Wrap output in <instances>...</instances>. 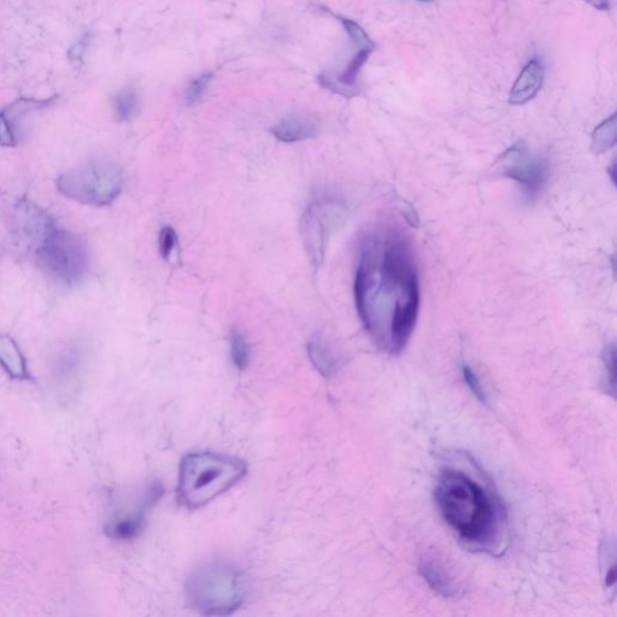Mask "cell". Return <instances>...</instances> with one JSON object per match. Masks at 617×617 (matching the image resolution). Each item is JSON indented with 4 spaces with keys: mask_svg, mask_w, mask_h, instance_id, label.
<instances>
[{
    "mask_svg": "<svg viewBox=\"0 0 617 617\" xmlns=\"http://www.w3.org/2000/svg\"><path fill=\"white\" fill-rule=\"evenodd\" d=\"M358 315L376 344L399 354L408 345L420 309L419 276L413 249L395 228L363 245L355 278Z\"/></svg>",
    "mask_w": 617,
    "mask_h": 617,
    "instance_id": "obj_1",
    "label": "cell"
},
{
    "mask_svg": "<svg viewBox=\"0 0 617 617\" xmlns=\"http://www.w3.org/2000/svg\"><path fill=\"white\" fill-rule=\"evenodd\" d=\"M436 499L440 514L464 542L487 546L498 537L502 509L489 492L460 470L439 478Z\"/></svg>",
    "mask_w": 617,
    "mask_h": 617,
    "instance_id": "obj_2",
    "label": "cell"
},
{
    "mask_svg": "<svg viewBox=\"0 0 617 617\" xmlns=\"http://www.w3.org/2000/svg\"><path fill=\"white\" fill-rule=\"evenodd\" d=\"M246 472V463L238 457L191 452L180 464L179 501L190 510L202 508L237 485Z\"/></svg>",
    "mask_w": 617,
    "mask_h": 617,
    "instance_id": "obj_3",
    "label": "cell"
},
{
    "mask_svg": "<svg viewBox=\"0 0 617 617\" xmlns=\"http://www.w3.org/2000/svg\"><path fill=\"white\" fill-rule=\"evenodd\" d=\"M188 601L199 613L227 616L242 607L248 596L245 574L226 561L202 564L187 579Z\"/></svg>",
    "mask_w": 617,
    "mask_h": 617,
    "instance_id": "obj_4",
    "label": "cell"
},
{
    "mask_svg": "<svg viewBox=\"0 0 617 617\" xmlns=\"http://www.w3.org/2000/svg\"><path fill=\"white\" fill-rule=\"evenodd\" d=\"M125 184L123 170L114 161L98 158L68 170L57 179L61 195L90 207L103 208L113 204Z\"/></svg>",
    "mask_w": 617,
    "mask_h": 617,
    "instance_id": "obj_5",
    "label": "cell"
},
{
    "mask_svg": "<svg viewBox=\"0 0 617 617\" xmlns=\"http://www.w3.org/2000/svg\"><path fill=\"white\" fill-rule=\"evenodd\" d=\"M37 255L47 273L67 285H76L84 279L90 264L84 240L56 225L40 240Z\"/></svg>",
    "mask_w": 617,
    "mask_h": 617,
    "instance_id": "obj_6",
    "label": "cell"
},
{
    "mask_svg": "<svg viewBox=\"0 0 617 617\" xmlns=\"http://www.w3.org/2000/svg\"><path fill=\"white\" fill-rule=\"evenodd\" d=\"M343 216V205L331 199L316 201L305 209L301 220V233L305 252L315 270L322 266L332 227L342 220Z\"/></svg>",
    "mask_w": 617,
    "mask_h": 617,
    "instance_id": "obj_7",
    "label": "cell"
},
{
    "mask_svg": "<svg viewBox=\"0 0 617 617\" xmlns=\"http://www.w3.org/2000/svg\"><path fill=\"white\" fill-rule=\"evenodd\" d=\"M499 167L504 176L516 181L530 197L538 195L549 179L548 161L521 141L504 151Z\"/></svg>",
    "mask_w": 617,
    "mask_h": 617,
    "instance_id": "obj_8",
    "label": "cell"
},
{
    "mask_svg": "<svg viewBox=\"0 0 617 617\" xmlns=\"http://www.w3.org/2000/svg\"><path fill=\"white\" fill-rule=\"evenodd\" d=\"M340 21H342L345 31L349 33L351 40L356 44V55L343 72L337 75V78H329V76L323 75L320 80L322 86L329 88V90L346 97H352L357 93L358 75H360L364 63L368 61V57L374 51L375 44L356 22L346 19Z\"/></svg>",
    "mask_w": 617,
    "mask_h": 617,
    "instance_id": "obj_9",
    "label": "cell"
},
{
    "mask_svg": "<svg viewBox=\"0 0 617 617\" xmlns=\"http://www.w3.org/2000/svg\"><path fill=\"white\" fill-rule=\"evenodd\" d=\"M162 495L163 487L158 481L146 486L137 509L116 516L105 528V533L116 540H131L138 537L145 526V516L148 514V510L160 501Z\"/></svg>",
    "mask_w": 617,
    "mask_h": 617,
    "instance_id": "obj_10",
    "label": "cell"
},
{
    "mask_svg": "<svg viewBox=\"0 0 617 617\" xmlns=\"http://www.w3.org/2000/svg\"><path fill=\"white\" fill-rule=\"evenodd\" d=\"M55 99V97L49 99L22 97L8 105L0 113V145L5 146V148H14L19 144L21 125L26 116L33 111L49 107Z\"/></svg>",
    "mask_w": 617,
    "mask_h": 617,
    "instance_id": "obj_11",
    "label": "cell"
},
{
    "mask_svg": "<svg viewBox=\"0 0 617 617\" xmlns=\"http://www.w3.org/2000/svg\"><path fill=\"white\" fill-rule=\"evenodd\" d=\"M16 220L20 233L26 239L31 240L35 248L44 235L55 226L54 220L46 214V211L28 201H21L19 207L16 208Z\"/></svg>",
    "mask_w": 617,
    "mask_h": 617,
    "instance_id": "obj_12",
    "label": "cell"
},
{
    "mask_svg": "<svg viewBox=\"0 0 617 617\" xmlns=\"http://www.w3.org/2000/svg\"><path fill=\"white\" fill-rule=\"evenodd\" d=\"M320 132V120L313 115H296L287 117L270 129L274 138L282 143H298L313 139Z\"/></svg>",
    "mask_w": 617,
    "mask_h": 617,
    "instance_id": "obj_13",
    "label": "cell"
},
{
    "mask_svg": "<svg viewBox=\"0 0 617 617\" xmlns=\"http://www.w3.org/2000/svg\"><path fill=\"white\" fill-rule=\"evenodd\" d=\"M544 81L543 63L534 58L522 69L513 90L510 92L509 103L513 105L526 104L537 96Z\"/></svg>",
    "mask_w": 617,
    "mask_h": 617,
    "instance_id": "obj_14",
    "label": "cell"
},
{
    "mask_svg": "<svg viewBox=\"0 0 617 617\" xmlns=\"http://www.w3.org/2000/svg\"><path fill=\"white\" fill-rule=\"evenodd\" d=\"M419 571L432 590L443 597H454L458 591L457 581L452 577L440 558L427 555L421 558Z\"/></svg>",
    "mask_w": 617,
    "mask_h": 617,
    "instance_id": "obj_15",
    "label": "cell"
},
{
    "mask_svg": "<svg viewBox=\"0 0 617 617\" xmlns=\"http://www.w3.org/2000/svg\"><path fill=\"white\" fill-rule=\"evenodd\" d=\"M0 366L13 379H31L25 356L22 355L15 340L9 336H4V334H0Z\"/></svg>",
    "mask_w": 617,
    "mask_h": 617,
    "instance_id": "obj_16",
    "label": "cell"
},
{
    "mask_svg": "<svg viewBox=\"0 0 617 617\" xmlns=\"http://www.w3.org/2000/svg\"><path fill=\"white\" fill-rule=\"evenodd\" d=\"M311 363L325 378H332L337 373L339 362L331 348L320 336L311 338L307 345Z\"/></svg>",
    "mask_w": 617,
    "mask_h": 617,
    "instance_id": "obj_17",
    "label": "cell"
},
{
    "mask_svg": "<svg viewBox=\"0 0 617 617\" xmlns=\"http://www.w3.org/2000/svg\"><path fill=\"white\" fill-rule=\"evenodd\" d=\"M81 363V350L75 344L64 346L58 354L55 363V373L58 380H69L78 373Z\"/></svg>",
    "mask_w": 617,
    "mask_h": 617,
    "instance_id": "obj_18",
    "label": "cell"
},
{
    "mask_svg": "<svg viewBox=\"0 0 617 617\" xmlns=\"http://www.w3.org/2000/svg\"><path fill=\"white\" fill-rule=\"evenodd\" d=\"M139 108V98L134 88H123L115 97L114 111L117 121L132 120Z\"/></svg>",
    "mask_w": 617,
    "mask_h": 617,
    "instance_id": "obj_19",
    "label": "cell"
},
{
    "mask_svg": "<svg viewBox=\"0 0 617 617\" xmlns=\"http://www.w3.org/2000/svg\"><path fill=\"white\" fill-rule=\"evenodd\" d=\"M616 144V115L605 120L592 134V150L602 154Z\"/></svg>",
    "mask_w": 617,
    "mask_h": 617,
    "instance_id": "obj_20",
    "label": "cell"
},
{
    "mask_svg": "<svg viewBox=\"0 0 617 617\" xmlns=\"http://www.w3.org/2000/svg\"><path fill=\"white\" fill-rule=\"evenodd\" d=\"M229 342H231V358L234 367L245 370L249 367L251 356L248 340L239 328H233Z\"/></svg>",
    "mask_w": 617,
    "mask_h": 617,
    "instance_id": "obj_21",
    "label": "cell"
},
{
    "mask_svg": "<svg viewBox=\"0 0 617 617\" xmlns=\"http://www.w3.org/2000/svg\"><path fill=\"white\" fill-rule=\"evenodd\" d=\"M211 80H213V75L211 73H204L199 75L198 78L193 80L190 85H188L187 90L185 92V104L188 107L196 104L199 99L202 98L205 91L210 85Z\"/></svg>",
    "mask_w": 617,
    "mask_h": 617,
    "instance_id": "obj_22",
    "label": "cell"
},
{
    "mask_svg": "<svg viewBox=\"0 0 617 617\" xmlns=\"http://www.w3.org/2000/svg\"><path fill=\"white\" fill-rule=\"evenodd\" d=\"M176 244H178V235H176L172 227H163L160 232V238H158V245H160V254L164 260H169L172 256Z\"/></svg>",
    "mask_w": 617,
    "mask_h": 617,
    "instance_id": "obj_23",
    "label": "cell"
},
{
    "mask_svg": "<svg viewBox=\"0 0 617 617\" xmlns=\"http://www.w3.org/2000/svg\"><path fill=\"white\" fill-rule=\"evenodd\" d=\"M462 373L469 390L474 393V396L477 397L481 403H486V393L484 387L481 386L478 375L475 374L474 370L470 368L467 363H463Z\"/></svg>",
    "mask_w": 617,
    "mask_h": 617,
    "instance_id": "obj_24",
    "label": "cell"
},
{
    "mask_svg": "<svg viewBox=\"0 0 617 617\" xmlns=\"http://www.w3.org/2000/svg\"><path fill=\"white\" fill-rule=\"evenodd\" d=\"M585 2L598 10L605 11L610 9V0H585Z\"/></svg>",
    "mask_w": 617,
    "mask_h": 617,
    "instance_id": "obj_25",
    "label": "cell"
},
{
    "mask_svg": "<svg viewBox=\"0 0 617 617\" xmlns=\"http://www.w3.org/2000/svg\"><path fill=\"white\" fill-rule=\"evenodd\" d=\"M615 579H616V574H615V567H611L608 571V575H607V585L613 586L615 584Z\"/></svg>",
    "mask_w": 617,
    "mask_h": 617,
    "instance_id": "obj_26",
    "label": "cell"
},
{
    "mask_svg": "<svg viewBox=\"0 0 617 617\" xmlns=\"http://www.w3.org/2000/svg\"><path fill=\"white\" fill-rule=\"evenodd\" d=\"M421 2H430V0H421Z\"/></svg>",
    "mask_w": 617,
    "mask_h": 617,
    "instance_id": "obj_27",
    "label": "cell"
}]
</instances>
